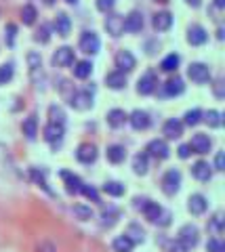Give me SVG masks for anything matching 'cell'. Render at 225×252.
I'll use <instances>...</instances> for the list:
<instances>
[{
	"mask_svg": "<svg viewBox=\"0 0 225 252\" xmlns=\"http://www.w3.org/2000/svg\"><path fill=\"white\" fill-rule=\"evenodd\" d=\"M204 122L211 126V128H219L223 124V118H221V112H217V109H208L204 114Z\"/></svg>",
	"mask_w": 225,
	"mask_h": 252,
	"instance_id": "d6a6232c",
	"label": "cell"
},
{
	"mask_svg": "<svg viewBox=\"0 0 225 252\" xmlns=\"http://www.w3.org/2000/svg\"><path fill=\"white\" fill-rule=\"evenodd\" d=\"M129 122L135 130H145L147 126H150V114L143 112V109H135V112L129 116Z\"/></svg>",
	"mask_w": 225,
	"mask_h": 252,
	"instance_id": "ac0fdd59",
	"label": "cell"
},
{
	"mask_svg": "<svg viewBox=\"0 0 225 252\" xmlns=\"http://www.w3.org/2000/svg\"><path fill=\"white\" fill-rule=\"evenodd\" d=\"M72 212L76 215V219H80V220H89V219H93V210H91L89 206H84V204H74Z\"/></svg>",
	"mask_w": 225,
	"mask_h": 252,
	"instance_id": "74e56055",
	"label": "cell"
},
{
	"mask_svg": "<svg viewBox=\"0 0 225 252\" xmlns=\"http://www.w3.org/2000/svg\"><path fill=\"white\" fill-rule=\"evenodd\" d=\"M72 63H74V49H69V46H61L53 55V65L55 67H67Z\"/></svg>",
	"mask_w": 225,
	"mask_h": 252,
	"instance_id": "30bf717a",
	"label": "cell"
},
{
	"mask_svg": "<svg viewBox=\"0 0 225 252\" xmlns=\"http://www.w3.org/2000/svg\"><path fill=\"white\" fill-rule=\"evenodd\" d=\"M177 152H179V158H190V154H192V149H190V145H181L179 149H177Z\"/></svg>",
	"mask_w": 225,
	"mask_h": 252,
	"instance_id": "f907efd6",
	"label": "cell"
},
{
	"mask_svg": "<svg viewBox=\"0 0 225 252\" xmlns=\"http://www.w3.org/2000/svg\"><path fill=\"white\" fill-rule=\"evenodd\" d=\"M160 185H162V191H164L166 195H175L177 191H179V187H181V172L177 168L166 170Z\"/></svg>",
	"mask_w": 225,
	"mask_h": 252,
	"instance_id": "7a4b0ae2",
	"label": "cell"
},
{
	"mask_svg": "<svg viewBox=\"0 0 225 252\" xmlns=\"http://www.w3.org/2000/svg\"><path fill=\"white\" fill-rule=\"evenodd\" d=\"M76 158L82 164H93L97 160V147L93 143H80L78 149H76Z\"/></svg>",
	"mask_w": 225,
	"mask_h": 252,
	"instance_id": "8fae6325",
	"label": "cell"
},
{
	"mask_svg": "<svg viewBox=\"0 0 225 252\" xmlns=\"http://www.w3.org/2000/svg\"><path fill=\"white\" fill-rule=\"evenodd\" d=\"M116 67H118V72H130V69L135 67V57L130 51H120L116 55Z\"/></svg>",
	"mask_w": 225,
	"mask_h": 252,
	"instance_id": "e0dca14e",
	"label": "cell"
},
{
	"mask_svg": "<svg viewBox=\"0 0 225 252\" xmlns=\"http://www.w3.org/2000/svg\"><path fill=\"white\" fill-rule=\"evenodd\" d=\"M133 168H135L137 175H145L147 168H150V166H147V154H137V156H135Z\"/></svg>",
	"mask_w": 225,
	"mask_h": 252,
	"instance_id": "d590c367",
	"label": "cell"
},
{
	"mask_svg": "<svg viewBox=\"0 0 225 252\" xmlns=\"http://www.w3.org/2000/svg\"><path fill=\"white\" fill-rule=\"evenodd\" d=\"M162 132L166 135V139H179L183 135V122H179L177 118H170L162 126Z\"/></svg>",
	"mask_w": 225,
	"mask_h": 252,
	"instance_id": "d6986e66",
	"label": "cell"
},
{
	"mask_svg": "<svg viewBox=\"0 0 225 252\" xmlns=\"http://www.w3.org/2000/svg\"><path fill=\"white\" fill-rule=\"evenodd\" d=\"M190 149H192V154H208L211 152V147H213V141L208 135H204V132H198V135H193L192 141H190Z\"/></svg>",
	"mask_w": 225,
	"mask_h": 252,
	"instance_id": "5b68a950",
	"label": "cell"
},
{
	"mask_svg": "<svg viewBox=\"0 0 225 252\" xmlns=\"http://www.w3.org/2000/svg\"><path fill=\"white\" fill-rule=\"evenodd\" d=\"M49 122H55V124H65V114L59 105H51L49 107Z\"/></svg>",
	"mask_w": 225,
	"mask_h": 252,
	"instance_id": "8d00e7d4",
	"label": "cell"
},
{
	"mask_svg": "<svg viewBox=\"0 0 225 252\" xmlns=\"http://www.w3.org/2000/svg\"><path fill=\"white\" fill-rule=\"evenodd\" d=\"M188 4H190V6H193V9H198V6L202 4V0H188Z\"/></svg>",
	"mask_w": 225,
	"mask_h": 252,
	"instance_id": "816d5d0a",
	"label": "cell"
},
{
	"mask_svg": "<svg viewBox=\"0 0 225 252\" xmlns=\"http://www.w3.org/2000/svg\"><path fill=\"white\" fill-rule=\"evenodd\" d=\"M36 17H38V11H36V6L32 4H26L21 9V19L26 26H32V23H36Z\"/></svg>",
	"mask_w": 225,
	"mask_h": 252,
	"instance_id": "836d02e7",
	"label": "cell"
},
{
	"mask_svg": "<svg viewBox=\"0 0 225 252\" xmlns=\"http://www.w3.org/2000/svg\"><path fill=\"white\" fill-rule=\"evenodd\" d=\"M80 193H84V195H87L89 200H93V202H99V193H97V189H95V187H91V185H82Z\"/></svg>",
	"mask_w": 225,
	"mask_h": 252,
	"instance_id": "bcb514c9",
	"label": "cell"
},
{
	"mask_svg": "<svg viewBox=\"0 0 225 252\" xmlns=\"http://www.w3.org/2000/svg\"><path fill=\"white\" fill-rule=\"evenodd\" d=\"M206 38H208V34H206V30H204L202 26H198V23L190 26V30H188V42H190L192 46L204 44V42H206Z\"/></svg>",
	"mask_w": 225,
	"mask_h": 252,
	"instance_id": "9a60e30c",
	"label": "cell"
},
{
	"mask_svg": "<svg viewBox=\"0 0 225 252\" xmlns=\"http://www.w3.org/2000/svg\"><path fill=\"white\" fill-rule=\"evenodd\" d=\"M145 152H147V156L156 158V160H166L168 154H170V149H168V145H166V141L154 139V141H150V143H147Z\"/></svg>",
	"mask_w": 225,
	"mask_h": 252,
	"instance_id": "ba28073f",
	"label": "cell"
},
{
	"mask_svg": "<svg viewBox=\"0 0 225 252\" xmlns=\"http://www.w3.org/2000/svg\"><path fill=\"white\" fill-rule=\"evenodd\" d=\"M127 238H130L133 242H143V229H139V225H129V229H127Z\"/></svg>",
	"mask_w": 225,
	"mask_h": 252,
	"instance_id": "b9f144b4",
	"label": "cell"
},
{
	"mask_svg": "<svg viewBox=\"0 0 225 252\" xmlns=\"http://www.w3.org/2000/svg\"><path fill=\"white\" fill-rule=\"evenodd\" d=\"M188 76L196 84H204L211 80V69H208V65H204V63H192L188 67Z\"/></svg>",
	"mask_w": 225,
	"mask_h": 252,
	"instance_id": "52a82bcc",
	"label": "cell"
},
{
	"mask_svg": "<svg viewBox=\"0 0 225 252\" xmlns=\"http://www.w3.org/2000/svg\"><path fill=\"white\" fill-rule=\"evenodd\" d=\"M208 206V202L202 193H193L190 195V200H188V210L192 212V215H202V212L206 210Z\"/></svg>",
	"mask_w": 225,
	"mask_h": 252,
	"instance_id": "ffe728a7",
	"label": "cell"
},
{
	"mask_svg": "<svg viewBox=\"0 0 225 252\" xmlns=\"http://www.w3.org/2000/svg\"><path fill=\"white\" fill-rule=\"evenodd\" d=\"M61 179H64V183H65L67 193H72V195L80 193V189H82V185H84V183L80 181V177H78V175H74V172L64 170V172H61Z\"/></svg>",
	"mask_w": 225,
	"mask_h": 252,
	"instance_id": "2e32d148",
	"label": "cell"
},
{
	"mask_svg": "<svg viewBox=\"0 0 225 252\" xmlns=\"http://www.w3.org/2000/svg\"><path fill=\"white\" fill-rule=\"evenodd\" d=\"M185 91V84L179 76H175V78H170V80L164 82V94L166 97H177V94H181Z\"/></svg>",
	"mask_w": 225,
	"mask_h": 252,
	"instance_id": "7402d4cb",
	"label": "cell"
},
{
	"mask_svg": "<svg viewBox=\"0 0 225 252\" xmlns=\"http://www.w3.org/2000/svg\"><path fill=\"white\" fill-rule=\"evenodd\" d=\"M93 72V63L91 61H74V76L84 80V78H89Z\"/></svg>",
	"mask_w": 225,
	"mask_h": 252,
	"instance_id": "4dcf8cb0",
	"label": "cell"
},
{
	"mask_svg": "<svg viewBox=\"0 0 225 252\" xmlns=\"http://www.w3.org/2000/svg\"><path fill=\"white\" fill-rule=\"evenodd\" d=\"M177 242L183 250H192L196 248L198 244V227L196 225H183L179 229V235H177Z\"/></svg>",
	"mask_w": 225,
	"mask_h": 252,
	"instance_id": "6da1fadb",
	"label": "cell"
},
{
	"mask_svg": "<svg viewBox=\"0 0 225 252\" xmlns=\"http://www.w3.org/2000/svg\"><path fill=\"white\" fill-rule=\"evenodd\" d=\"M53 28H55V32L59 36H67L69 30H72V21H69V17L65 13H59L55 17V21H53Z\"/></svg>",
	"mask_w": 225,
	"mask_h": 252,
	"instance_id": "cb8c5ba5",
	"label": "cell"
},
{
	"mask_svg": "<svg viewBox=\"0 0 225 252\" xmlns=\"http://www.w3.org/2000/svg\"><path fill=\"white\" fill-rule=\"evenodd\" d=\"M49 38H51V26H49V23H42V26L38 28V32H36L34 40L40 42V44H46V42H49Z\"/></svg>",
	"mask_w": 225,
	"mask_h": 252,
	"instance_id": "f35d334b",
	"label": "cell"
},
{
	"mask_svg": "<svg viewBox=\"0 0 225 252\" xmlns=\"http://www.w3.org/2000/svg\"><path fill=\"white\" fill-rule=\"evenodd\" d=\"M223 4H225L223 0H215V6H217V9H223Z\"/></svg>",
	"mask_w": 225,
	"mask_h": 252,
	"instance_id": "f5cc1de1",
	"label": "cell"
},
{
	"mask_svg": "<svg viewBox=\"0 0 225 252\" xmlns=\"http://www.w3.org/2000/svg\"><path fill=\"white\" fill-rule=\"evenodd\" d=\"M13 80V63H4L0 65V84H6Z\"/></svg>",
	"mask_w": 225,
	"mask_h": 252,
	"instance_id": "60d3db41",
	"label": "cell"
},
{
	"mask_svg": "<svg viewBox=\"0 0 225 252\" xmlns=\"http://www.w3.org/2000/svg\"><path fill=\"white\" fill-rule=\"evenodd\" d=\"M99 46H101V40L95 32H84L80 36V51L87 53V55H95L99 53Z\"/></svg>",
	"mask_w": 225,
	"mask_h": 252,
	"instance_id": "277c9868",
	"label": "cell"
},
{
	"mask_svg": "<svg viewBox=\"0 0 225 252\" xmlns=\"http://www.w3.org/2000/svg\"><path fill=\"white\" fill-rule=\"evenodd\" d=\"M192 175L196 177L198 181H208V179H211L213 172H211V166H208V162L200 160V162H196V164L192 166Z\"/></svg>",
	"mask_w": 225,
	"mask_h": 252,
	"instance_id": "484cf974",
	"label": "cell"
},
{
	"mask_svg": "<svg viewBox=\"0 0 225 252\" xmlns=\"http://www.w3.org/2000/svg\"><path fill=\"white\" fill-rule=\"evenodd\" d=\"M28 63H30V74H32V80H38V72L42 74V59L38 53H28Z\"/></svg>",
	"mask_w": 225,
	"mask_h": 252,
	"instance_id": "f546056e",
	"label": "cell"
},
{
	"mask_svg": "<svg viewBox=\"0 0 225 252\" xmlns=\"http://www.w3.org/2000/svg\"><path fill=\"white\" fill-rule=\"evenodd\" d=\"M137 202V208L143 212V217L150 220V223H156V220H160V217H162V208L158 206L156 202H152V200H141V198H137L135 200Z\"/></svg>",
	"mask_w": 225,
	"mask_h": 252,
	"instance_id": "3957f363",
	"label": "cell"
},
{
	"mask_svg": "<svg viewBox=\"0 0 225 252\" xmlns=\"http://www.w3.org/2000/svg\"><path fill=\"white\" fill-rule=\"evenodd\" d=\"M208 229L215 231V233H221V229H223V217L221 215H215L211 219V223H208Z\"/></svg>",
	"mask_w": 225,
	"mask_h": 252,
	"instance_id": "f6af8a7d",
	"label": "cell"
},
{
	"mask_svg": "<svg viewBox=\"0 0 225 252\" xmlns=\"http://www.w3.org/2000/svg\"><path fill=\"white\" fill-rule=\"evenodd\" d=\"M179 63H181V57H179V55H177V53H170V55H166V57L162 59L160 69H162V72H177Z\"/></svg>",
	"mask_w": 225,
	"mask_h": 252,
	"instance_id": "f1b7e54d",
	"label": "cell"
},
{
	"mask_svg": "<svg viewBox=\"0 0 225 252\" xmlns=\"http://www.w3.org/2000/svg\"><path fill=\"white\" fill-rule=\"evenodd\" d=\"M127 120H129V116L124 114V109H110V112H107V124H110L112 128H120Z\"/></svg>",
	"mask_w": 225,
	"mask_h": 252,
	"instance_id": "d4e9b609",
	"label": "cell"
},
{
	"mask_svg": "<svg viewBox=\"0 0 225 252\" xmlns=\"http://www.w3.org/2000/svg\"><path fill=\"white\" fill-rule=\"evenodd\" d=\"M215 168L217 170H225V154L223 152H219L215 156Z\"/></svg>",
	"mask_w": 225,
	"mask_h": 252,
	"instance_id": "c3c4849f",
	"label": "cell"
},
{
	"mask_svg": "<svg viewBox=\"0 0 225 252\" xmlns=\"http://www.w3.org/2000/svg\"><path fill=\"white\" fill-rule=\"evenodd\" d=\"M21 130H23V135H26L28 139H36V135H38V122H36V118L34 116L26 118L23 124H21Z\"/></svg>",
	"mask_w": 225,
	"mask_h": 252,
	"instance_id": "1f68e13d",
	"label": "cell"
},
{
	"mask_svg": "<svg viewBox=\"0 0 225 252\" xmlns=\"http://www.w3.org/2000/svg\"><path fill=\"white\" fill-rule=\"evenodd\" d=\"M114 4H116V0H97V9H99V11H103V13L112 11V9H114Z\"/></svg>",
	"mask_w": 225,
	"mask_h": 252,
	"instance_id": "7dc6e473",
	"label": "cell"
},
{
	"mask_svg": "<svg viewBox=\"0 0 225 252\" xmlns=\"http://www.w3.org/2000/svg\"><path fill=\"white\" fill-rule=\"evenodd\" d=\"M38 252H57L55 246H53L51 242H40L38 244Z\"/></svg>",
	"mask_w": 225,
	"mask_h": 252,
	"instance_id": "681fc988",
	"label": "cell"
},
{
	"mask_svg": "<svg viewBox=\"0 0 225 252\" xmlns=\"http://www.w3.org/2000/svg\"><path fill=\"white\" fill-rule=\"evenodd\" d=\"M152 23H154V30H158V32H166L170 26H173V15H170L168 11H160V13L154 15Z\"/></svg>",
	"mask_w": 225,
	"mask_h": 252,
	"instance_id": "44dd1931",
	"label": "cell"
},
{
	"mask_svg": "<svg viewBox=\"0 0 225 252\" xmlns=\"http://www.w3.org/2000/svg\"><path fill=\"white\" fill-rule=\"evenodd\" d=\"M206 250L208 252H223L225 246H223V242L219 238H211V240L206 242Z\"/></svg>",
	"mask_w": 225,
	"mask_h": 252,
	"instance_id": "ee69618b",
	"label": "cell"
},
{
	"mask_svg": "<svg viewBox=\"0 0 225 252\" xmlns=\"http://www.w3.org/2000/svg\"><path fill=\"white\" fill-rule=\"evenodd\" d=\"M105 84L110 86V89H114V91H120V89L127 86V76L116 69V72H110V74L105 76Z\"/></svg>",
	"mask_w": 225,
	"mask_h": 252,
	"instance_id": "603a6c76",
	"label": "cell"
},
{
	"mask_svg": "<svg viewBox=\"0 0 225 252\" xmlns=\"http://www.w3.org/2000/svg\"><path fill=\"white\" fill-rule=\"evenodd\" d=\"M143 30V15L139 11H133L124 17V32H130V34H137V32Z\"/></svg>",
	"mask_w": 225,
	"mask_h": 252,
	"instance_id": "4fadbf2b",
	"label": "cell"
},
{
	"mask_svg": "<svg viewBox=\"0 0 225 252\" xmlns=\"http://www.w3.org/2000/svg\"><path fill=\"white\" fill-rule=\"evenodd\" d=\"M103 191L107 195H112V198H118V195L124 193V185L118 183V181H107V183L103 185Z\"/></svg>",
	"mask_w": 225,
	"mask_h": 252,
	"instance_id": "e575fe53",
	"label": "cell"
},
{
	"mask_svg": "<svg viewBox=\"0 0 225 252\" xmlns=\"http://www.w3.org/2000/svg\"><path fill=\"white\" fill-rule=\"evenodd\" d=\"M65 2H69V4H76V2H78V0H65Z\"/></svg>",
	"mask_w": 225,
	"mask_h": 252,
	"instance_id": "db71d44e",
	"label": "cell"
},
{
	"mask_svg": "<svg viewBox=\"0 0 225 252\" xmlns=\"http://www.w3.org/2000/svg\"><path fill=\"white\" fill-rule=\"evenodd\" d=\"M15 34H17V26H15V23H6V28H4V38H6V44H9V46L15 44Z\"/></svg>",
	"mask_w": 225,
	"mask_h": 252,
	"instance_id": "7bdbcfd3",
	"label": "cell"
},
{
	"mask_svg": "<svg viewBox=\"0 0 225 252\" xmlns=\"http://www.w3.org/2000/svg\"><path fill=\"white\" fill-rule=\"evenodd\" d=\"M105 30H107V34L110 36L118 38L124 32V17L122 15H107L105 17Z\"/></svg>",
	"mask_w": 225,
	"mask_h": 252,
	"instance_id": "7c38bea8",
	"label": "cell"
},
{
	"mask_svg": "<svg viewBox=\"0 0 225 252\" xmlns=\"http://www.w3.org/2000/svg\"><path fill=\"white\" fill-rule=\"evenodd\" d=\"M42 135H44V141H49V143H59L61 137H64V124L49 122L42 128Z\"/></svg>",
	"mask_w": 225,
	"mask_h": 252,
	"instance_id": "5bb4252c",
	"label": "cell"
},
{
	"mask_svg": "<svg viewBox=\"0 0 225 252\" xmlns=\"http://www.w3.org/2000/svg\"><path fill=\"white\" fill-rule=\"evenodd\" d=\"M156 86H158V78L156 74L152 72V69H147V72L139 78V82H137V93L139 94H152L154 91H156Z\"/></svg>",
	"mask_w": 225,
	"mask_h": 252,
	"instance_id": "8992f818",
	"label": "cell"
},
{
	"mask_svg": "<svg viewBox=\"0 0 225 252\" xmlns=\"http://www.w3.org/2000/svg\"><path fill=\"white\" fill-rule=\"evenodd\" d=\"M105 156L112 164H120V162H124V158H127V149H124L122 145H110Z\"/></svg>",
	"mask_w": 225,
	"mask_h": 252,
	"instance_id": "4316f807",
	"label": "cell"
},
{
	"mask_svg": "<svg viewBox=\"0 0 225 252\" xmlns=\"http://www.w3.org/2000/svg\"><path fill=\"white\" fill-rule=\"evenodd\" d=\"M112 248H114V252H133L135 242L127 238V235H118V238L112 242Z\"/></svg>",
	"mask_w": 225,
	"mask_h": 252,
	"instance_id": "83f0119b",
	"label": "cell"
},
{
	"mask_svg": "<svg viewBox=\"0 0 225 252\" xmlns=\"http://www.w3.org/2000/svg\"><path fill=\"white\" fill-rule=\"evenodd\" d=\"M69 105H72L74 109H80V112L89 109L93 105V94H91V91H78V93H74L72 97H69Z\"/></svg>",
	"mask_w": 225,
	"mask_h": 252,
	"instance_id": "9c48e42d",
	"label": "cell"
},
{
	"mask_svg": "<svg viewBox=\"0 0 225 252\" xmlns=\"http://www.w3.org/2000/svg\"><path fill=\"white\" fill-rule=\"evenodd\" d=\"M200 120H202V112L200 109H190V112H185V124L188 126H196Z\"/></svg>",
	"mask_w": 225,
	"mask_h": 252,
	"instance_id": "ab89813d",
	"label": "cell"
}]
</instances>
